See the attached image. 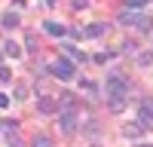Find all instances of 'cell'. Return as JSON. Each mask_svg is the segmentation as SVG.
<instances>
[{
    "instance_id": "1",
    "label": "cell",
    "mask_w": 153,
    "mask_h": 147,
    "mask_svg": "<svg viewBox=\"0 0 153 147\" xmlns=\"http://www.w3.org/2000/svg\"><path fill=\"white\" fill-rule=\"evenodd\" d=\"M104 92L113 98V95H120L126 98V92H129V83H126L123 74H107V80H104Z\"/></svg>"
},
{
    "instance_id": "2",
    "label": "cell",
    "mask_w": 153,
    "mask_h": 147,
    "mask_svg": "<svg viewBox=\"0 0 153 147\" xmlns=\"http://www.w3.org/2000/svg\"><path fill=\"white\" fill-rule=\"evenodd\" d=\"M52 74H55L61 83H71V80L76 77V68H74V61H71V58H58L55 65H52Z\"/></svg>"
},
{
    "instance_id": "3",
    "label": "cell",
    "mask_w": 153,
    "mask_h": 147,
    "mask_svg": "<svg viewBox=\"0 0 153 147\" xmlns=\"http://www.w3.org/2000/svg\"><path fill=\"white\" fill-rule=\"evenodd\" d=\"M58 129L65 132V135H74V132H76V107L58 110Z\"/></svg>"
},
{
    "instance_id": "4",
    "label": "cell",
    "mask_w": 153,
    "mask_h": 147,
    "mask_svg": "<svg viewBox=\"0 0 153 147\" xmlns=\"http://www.w3.org/2000/svg\"><path fill=\"white\" fill-rule=\"evenodd\" d=\"M138 122L144 129H153V101H144L141 110H138Z\"/></svg>"
},
{
    "instance_id": "5",
    "label": "cell",
    "mask_w": 153,
    "mask_h": 147,
    "mask_svg": "<svg viewBox=\"0 0 153 147\" xmlns=\"http://www.w3.org/2000/svg\"><path fill=\"white\" fill-rule=\"evenodd\" d=\"M37 110H40V114H58V101L52 95H40L37 98Z\"/></svg>"
},
{
    "instance_id": "6",
    "label": "cell",
    "mask_w": 153,
    "mask_h": 147,
    "mask_svg": "<svg viewBox=\"0 0 153 147\" xmlns=\"http://www.w3.org/2000/svg\"><path fill=\"white\" fill-rule=\"evenodd\" d=\"M61 49H65V55H68V58H71V61H80V65H83V61H86V58H89V55H86V52H83V49H76V46H74V43H65V46H61Z\"/></svg>"
},
{
    "instance_id": "7",
    "label": "cell",
    "mask_w": 153,
    "mask_h": 147,
    "mask_svg": "<svg viewBox=\"0 0 153 147\" xmlns=\"http://www.w3.org/2000/svg\"><path fill=\"white\" fill-rule=\"evenodd\" d=\"M107 28L110 24H104V22H92L89 28H83V37H101V34H107Z\"/></svg>"
},
{
    "instance_id": "8",
    "label": "cell",
    "mask_w": 153,
    "mask_h": 147,
    "mask_svg": "<svg viewBox=\"0 0 153 147\" xmlns=\"http://www.w3.org/2000/svg\"><path fill=\"white\" fill-rule=\"evenodd\" d=\"M43 31L49 34V37H65V24H58V22H43Z\"/></svg>"
},
{
    "instance_id": "9",
    "label": "cell",
    "mask_w": 153,
    "mask_h": 147,
    "mask_svg": "<svg viewBox=\"0 0 153 147\" xmlns=\"http://www.w3.org/2000/svg\"><path fill=\"white\" fill-rule=\"evenodd\" d=\"M135 28L141 31V34H147V31H153V16H138V22H135Z\"/></svg>"
},
{
    "instance_id": "10",
    "label": "cell",
    "mask_w": 153,
    "mask_h": 147,
    "mask_svg": "<svg viewBox=\"0 0 153 147\" xmlns=\"http://www.w3.org/2000/svg\"><path fill=\"white\" fill-rule=\"evenodd\" d=\"M0 24H3V28H19V12H3Z\"/></svg>"
},
{
    "instance_id": "11",
    "label": "cell",
    "mask_w": 153,
    "mask_h": 147,
    "mask_svg": "<svg viewBox=\"0 0 153 147\" xmlns=\"http://www.w3.org/2000/svg\"><path fill=\"white\" fill-rule=\"evenodd\" d=\"M144 135V126L141 122H132V126H126V138H141Z\"/></svg>"
},
{
    "instance_id": "12",
    "label": "cell",
    "mask_w": 153,
    "mask_h": 147,
    "mask_svg": "<svg viewBox=\"0 0 153 147\" xmlns=\"http://www.w3.org/2000/svg\"><path fill=\"white\" fill-rule=\"evenodd\" d=\"M110 110H113V114H123V110H126V98L113 95V98H110Z\"/></svg>"
},
{
    "instance_id": "13",
    "label": "cell",
    "mask_w": 153,
    "mask_h": 147,
    "mask_svg": "<svg viewBox=\"0 0 153 147\" xmlns=\"http://www.w3.org/2000/svg\"><path fill=\"white\" fill-rule=\"evenodd\" d=\"M3 52H6L9 58H22V46H19V43H6V46H3Z\"/></svg>"
},
{
    "instance_id": "14",
    "label": "cell",
    "mask_w": 153,
    "mask_h": 147,
    "mask_svg": "<svg viewBox=\"0 0 153 147\" xmlns=\"http://www.w3.org/2000/svg\"><path fill=\"white\" fill-rule=\"evenodd\" d=\"M135 22H138V12L135 9H126L123 16H120V24H135Z\"/></svg>"
},
{
    "instance_id": "15",
    "label": "cell",
    "mask_w": 153,
    "mask_h": 147,
    "mask_svg": "<svg viewBox=\"0 0 153 147\" xmlns=\"http://www.w3.org/2000/svg\"><path fill=\"white\" fill-rule=\"evenodd\" d=\"M138 65H141V68H150V65H153V49H150V52H141V55H138Z\"/></svg>"
},
{
    "instance_id": "16",
    "label": "cell",
    "mask_w": 153,
    "mask_h": 147,
    "mask_svg": "<svg viewBox=\"0 0 153 147\" xmlns=\"http://www.w3.org/2000/svg\"><path fill=\"white\" fill-rule=\"evenodd\" d=\"M6 144H9V147H25V144H22V138H19L16 132H9V135H6Z\"/></svg>"
},
{
    "instance_id": "17",
    "label": "cell",
    "mask_w": 153,
    "mask_h": 147,
    "mask_svg": "<svg viewBox=\"0 0 153 147\" xmlns=\"http://www.w3.org/2000/svg\"><path fill=\"white\" fill-rule=\"evenodd\" d=\"M31 147H52V141H49L46 135H37V138H34V144H31Z\"/></svg>"
},
{
    "instance_id": "18",
    "label": "cell",
    "mask_w": 153,
    "mask_h": 147,
    "mask_svg": "<svg viewBox=\"0 0 153 147\" xmlns=\"http://www.w3.org/2000/svg\"><path fill=\"white\" fill-rule=\"evenodd\" d=\"M25 95H28V86H25V83H19V86H16V101H22Z\"/></svg>"
},
{
    "instance_id": "19",
    "label": "cell",
    "mask_w": 153,
    "mask_h": 147,
    "mask_svg": "<svg viewBox=\"0 0 153 147\" xmlns=\"http://www.w3.org/2000/svg\"><path fill=\"white\" fill-rule=\"evenodd\" d=\"M147 0H126V9H141Z\"/></svg>"
},
{
    "instance_id": "20",
    "label": "cell",
    "mask_w": 153,
    "mask_h": 147,
    "mask_svg": "<svg viewBox=\"0 0 153 147\" xmlns=\"http://www.w3.org/2000/svg\"><path fill=\"white\" fill-rule=\"evenodd\" d=\"M0 80H3V83H9V80H12V71H9V68H3V65H0Z\"/></svg>"
},
{
    "instance_id": "21",
    "label": "cell",
    "mask_w": 153,
    "mask_h": 147,
    "mask_svg": "<svg viewBox=\"0 0 153 147\" xmlns=\"http://www.w3.org/2000/svg\"><path fill=\"white\" fill-rule=\"evenodd\" d=\"M110 58H113V52H98V55H95L98 65H104V61H110Z\"/></svg>"
},
{
    "instance_id": "22",
    "label": "cell",
    "mask_w": 153,
    "mask_h": 147,
    "mask_svg": "<svg viewBox=\"0 0 153 147\" xmlns=\"http://www.w3.org/2000/svg\"><path fill=\"white\" fill-rule=\"evenodd\" d=\"M65 34H68V37H74V40H80V37H83V31H80V28H71V31H65Z\"/></svg>"
},
{
    "instance_id": "23",
    "label": "cell",
    "mask_w": 153,
    "mask_h": 147,
    "mask_svg": "<svg viewBox=\"0 0 153 147\" xmlns=\"http://www.w3.org/2000/svg\"><path fill=\"white\" fill-rule=\"evenodd\" d=\"M86 6H89V0H74V9H76V12L86 9Z\"/></svg>"
},
{
    "instance_id": "24",
    "label": "cell",
    "mask_w": 153,
    "mask_h": 147,
    "mask_svg": "<svg viewBox=\"0 0 153 147\" xmlns=\"http://www.w3.org/2000/svg\"><path fill=\"white\" fill-rule=\"evenodd\" d=\"M9 101H12V98H9V95H6V92H0V107H6V104H9Z\"/></svg>"
},
{
    "instance_id": "25",
    "label": "cell",
    "mask_w": 153,
    "mask_h": 147,
    "mask_svg": "<svg viewBox=\"0 0 153 147\" xmlns=\"http://www.w3.org/2000/svg\"><path fill=\"white\" fill-rule=\"evenodd\" d=\"M12 6H16V9H25V6H28V0H12Z\"/></svg>"
},
{
    "instance_id": "26",
    "label": "cell",
    "mask_w": 153,
    "mask_h": 147,
    "mask_svg": "<svg viewBox=\"0 0 153 147\" xmlns=\"http://www.w3.org/2000/svg\"><path fill=\"white\" fill-rule=\"evenodd\" d=\"M138 147H153V144H138Z\"/></svg>"
},
{
    "instance_id": "27",
    "label": "cell",
    "mask_w": 153,
    "mask_h": 147,
    "mask_svg": "<svg viewBox=\"0 0 153 147\" xmlns=\"http://www.w3.org/2000/svg\"><path fill=\"white\" fill-rule=\"evenodd\" d=\"M0 55H3V49H0Z\"/></svg>"
}]
</instances>
